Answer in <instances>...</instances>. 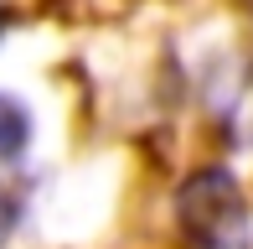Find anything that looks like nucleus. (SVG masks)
Returning <instances> with one entry per match:
<instances>
[{"label": "nucleus", "instance_id": "obj_1", "mask_svg": "<svg viewBox=\"0 0 253 249\" xmlns=\"http://www.w3.org/2000/svg\"><path fill=\"white\" fill-rule=\"evenodd\" d=\"M176 223L197 249H248V197L227 166H207L176 192Z\"/></svg>", "mask_w": 253, "mask_h": 249}, {"label": "nucleus", "instance_id": "obj_2", "mask_svg": "<svg viewBox=\"0 0 253 249\" xmlns=\"http://www.w3.org/2000/svg\"><path fill=\"white\" fill-rule=\"evenodd\" d=\"M26 140H31V115L10 94H0V166L16 161V156L26 151Z\"/></svg>", "mask_w": 253, "mask_h": 249}, {"label": "nucleus", "instance_id": "obj_3", "mask_svg": "<svg viewBox=\"0 0 253 249\" xmlns=\"http://www.w3.org/2000/svg\"><path fill=\"white\" fill-rule=\"evenodd\" d=\"M16 229V202L10 197H0V244H5V234Z\"/></svg>", "mask_w": 253, "mask_h": 249}, {"label": "nucleus", "instance_id": "obj_4", "mask_svg": "<svg viewBox=\"0 0 253 249\" xmlns=\"http://www.w3.org/2000/svg\"><path fill=\"white\" fill-rule=\"evenodd\" d=\"M5 21H10V16H5V10H0V31H5Z\"/></svg>", "mask_w": 253, "mask_h": 249}]
</instances>
